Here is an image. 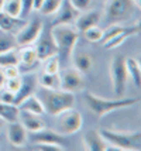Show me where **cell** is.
Masks as SVG:
<instances>
[{
    "instance_id": "1",
    "label": "cell",
    "mask_w": 141,
    "mask_h": 151,
    "mask_svg": "<svg viewBox=\"0 0 141 151\" xmlns=\"http://www.w3.org/2000/svg\"><path fill=\"white\" fill-rule=\"evenodd\" d=\"M83 100L86 106L89 107V110L93 113L97 119H102L103 116H106L107 113L114 112V110H120L128 106H133L134 103H138L140 99L138 98H117V99H103L100 96H96L90 92L83 93Z\"/></svg>"
},
{
    "instance_id": "2",
    "label": "cell",
    "mask_w": 141,
    "mask_h": 151,
    "mask_svg": "<svg viewBox=\"0 0 141 151\" xmlns=\"http://www.w3.org/2000/svg\"><path fill=\"white\" fill-rule=\"evenodd\" d=\"M51 35L55 41V45L58 48V57L64 61L72 57L76 42L79 40V31L71 24H55L51 27Z\"/></svg>"
},
{
    "instance_id": "3",
    "label": "cell",
    "mask_w": 141,
    "mask_h": 151,
    "mask_svg": "<svg viewBox=\"0 0 141 151\" xmlns=\"http://www.w3.org/2000/svg\"><path fill=\"white\" fill-rule=\"evenodd\" d=\"M38 98L44 105L45 113L52 114V116H57L58 113L74 107L75 103L74 93L65 92L62 89H44L42 88L41 95Z\"/></svg>"
},
{
    "instance_id": "4",
    "label": "cell",
    "mask_w": 141,
    "mask_h": 151,
    "mask_svg": "<svg viewBox=\"0 0 141 151\" xmlns=\"http://www.w3.org/2000/svg\"><path fill=\"white\" fill-rule=\"evenodd\" d=\"M102 137L106 140L109 147L124 151H140L141 150V132H114V130H100Z\"/></svg>"
},
{
    "instance_id": "5",
    "label": "cell",
    "mask_w": 141,
    "mask_h": 151,
    "mask_svg": "<svg viewBox=\"0 0 141 151\" xmlns=\"http://www.w3.org/2000/svg\"><path fill=\"white\" fill-rule=\"evenodd\" d=\"M134 0H106V6H104V16L106 21L109 24L114 23H124L127 21L135 9Z\"/></svg>"
},
{
    "instance_id": "6",
    "label": "cell",
    "mask_w": 141,
    "mask_h": 151,
    "mask_svg": "<svg viewBox=\"0 0 141 151\" xmlns=\"http://www.w3.org/2000/svg\"><path fill=\"white\" fill-rule=\"evenodd\" d=\"M82 114L71 107L55 116V132L62 136H72L82 129Z\"/></svg>"
},
{
    "instance_id": "7",
    "label": "cell",
    "mask_w": 141,
    "mask_h": 151,
    "mask_svg": "<svg viewBox=\"0 0 141 151\" xmlns=\"http://www.w3.org/2000/svg\"><path fill=\"white\" fill-rule=\"evenodd\" d=\"M110 78H112V85H113V92L121 98L128 83V73L126 68V57L123 55H116L112 59L110 64Z\"/></svg>"
},
{
    "instance_id": "8",
    "label": "cell",
    "mask_w": 141,
    "mask_h": 151,
    "mask_svg": "<svg viewBox=\"0 0 141 151\" xmlns=\"http://www.w3.org/2000/svg\"><path fill=\"white\" fill-rule=\"evenodd\" d=\"M42 30H44V23L40 19H33L28 23H24V26H21L17 30V33L14 34L19 47L34 44L37 38L40 37V34L42 33Z\"/></svg>"
},
{
    "instance_id": "9",
    "label": "cell",
    "mask_w": 141,
    "mask_h": 151,
    "mask_svg": "<svg viewBox=\"0 0 141 151\" xmlns=\"http://www.w3.org/2000/svg\"><path fill=\"white\" fill-rule=\"evenodd\" d=\"M85 88V78L83 73L79 72L76 68L65 69L59 75V89L65 92H81Z\"/></svg>"
},
{
    "instance_id": "10",
    "label": "cell",
    "mask_w": 141,
    "mask_h": 151,
    "mask_svg": "<svg viewBox=\"0 0 141 151\" xmlns=\"http://www.w3.org/2000/svg\"><path fill=\"white\" fill-rule=\"evenodd\" d=\"M35 42H37V45L34 47V48H35V52H37V57H38L40 61H44L48 57L58 54V48L55 45V41L52 38L49 30L48 31L42 30V33L40 34V37L37 38Z\"/></svg>"
},
{
    "instance_id": "11",
    "label": "cell",
    "mask_w": 141,
    "mask_h": 151,
    "mask_svg": "<svg viewBox=\"0 0 141 151\" xmlns=\"http://www.w3.org/2000/svg\"><path fill=\"white\" fill-rule=\"evenodd\" d=\"M31 141H33V144L55 145V147H64L65 148V136L59 134V133L55 132V130H48L47 127L40 130V132L33 133Z\"/></svg>"
},
{
    "instance_id": "12",
    "label": "cell",
    "mask_w": 141,
    "mask_h": 151,
    "mask_svg": "<svg viewBox=\"0 0 141 151\" xmlns=\"http://www.w3.org/2000/svg\"><path fill=\"white\" fill-rule=\"evenodd\" d=\"M19 69H20V73H26L30 72L37 68L40 59L37 57V52H35V48L31 45H26L23 50L19 51Z\"/></svg>"
},
{
    "instance_id": "13",
    "label": "cell",
    "mask_w": 141,
    "mask_h": 151,
    "mask_svg": "<svg viewBox=\"0 0 141 151\" xmlns=\"http://www.w3.org/2000/svg\"><path fill=\"white\" fill-rule=\"evenodd\" d=\"M102 16H103L102 10H85V12H81L79 16L75 20V28L79 33H83L85 30L90 28V27L99 26Z\"/></svg>"
},
{
    "instance_id": "14",
    "label": "cell",
    "mask_w": 141,
    "mask_h": 151,
    "mask_svg": "<svg viewBox=\"0 0 141 151\" xmlns=\"http://www.w3.org/2000/svg\"><path fill=\"white\" fill-rule=\"evenodd\" d=\"M79 13L81 12H78L69 0H64L59 9L55 13L52 26H55V24H72V23H75V20L79 16Z\"/></svg>"
},
{
    "instance_id": "15",
    "label": "cell",
    "mask_w": 141,
    "mask_h": 151,
    "mask_svg": "<svg viewBox=\"0 0 141 151\" xmlns=\"http://www.w3.org/2000/svg\"><path fill=\"white\" fill-rule=\"evenodd\" d=\"M7 140L14 147H23L27 143V130L20 122H13L7 126Z\"/></svg>"
},
{
    "instance_id": "16",
    "label": "cell",
    "mask_w": 141,
    "mask_h": 151,
    "mask_svg": "<svg viewBox=\"0 0 141 151\" xmlns=\"http://www.w3.org/2000/svg\"><path fill=\"white\" fill-rule=\"evenodd\" d=\"M83 145L89 151H107L109 144L106 140L102 137L100 132L96 130H89L83 137Z\"/></svg>"
},
{
    "instance_id": "17",
    "label": "cell",
    "mask_w": 141,
    "mask_h": 151,
    "mask_svg": "<svg viewBox=\"0 0 141 151\" xmlns=\"http://www.w3.org/2000/svg\"><path fill=\"white\" fill-rule=\"evenodd\" d=\"M19 122L30 133L40 132V130L47 127L45 122L41 119V116L33 114V113H28V112H21V110H20V114H19Z\"/></svg>"
},
{
    "instance_id": "18",
    "label": "cell",
    "mask_w": 141,
    "mask_h": 151,
    "mask_svg": "<svg viewBox=\"0 0 141 151\" xmlns=\"http://www.w3.org/2000/svg\"><path fill=\"white\" fill-rule=\"evenodd\" d=\"M19 109L21 112H28V113H33V114H38V116H42L45 114V109H44V105L42 102L40 100V98L37 95H30L27 98L24 99L19 105Z\"/></svg>"
},
{
    "instance_id": "19",
    "label": "cell",
    "mask_w": 141,
    "mask_h": 151,
    "mask_svg": "<svg viewBox=\"0 0 141 151\" xmlns=\"http://www.w3.org/2000/svg\"><path fill=\"white\" fill-rule=\"evenodd\" d=\"M34 86H35V79H34L33 76L23 78L20 89L14 93V102H13V105L19 106L21 102L24 100V99L27 98V96L33 95V93H34Z\"/></svg>"
},
{
    "instance_id": "20",
    "label": "cell",
    "mask_w": 141,
    "mask_h": 151,
    "mask_svg": "<svg viewBox=\"0 0 141 151\" xmlns=\"http://www.w3.org/2000/svg\"><path fill=\"white\" fill-rule=\"evenodd\" d=\"M138 33H140V26H138V23H137V24H134V26H131L130 30H127V31H124V33L119 34V35H116V37H113V38H110L109 41H106V42L103 44V47H104L106 50H113V48H116V47L121 45L130 35H137Z\"/></svg>"
},
{
    "instance_id": "21",
    "label": "cell",
    "mask_w": 141,
    "mask_h": 151,
    "mask_svg": "<svg viewBox=\"0 0 141 151\" xmlns=\"http://www.w3.org/2000/svg\"><path fill=\"white\" fill-rule=\"evenodd\" d=\"M24 24V21L17 17H11L9 14L0 12V30L1 31H7V33H14Z\"/></svg>"
},
{
    "instance_id": "22",
    "label": "cell",
    "mask_w": 141,
    "mask_h": 151,
    "mask_svg": "<svg viewBox=\"0 0 141 151\" xmlns=\"http://www.w3.org/2000/svg\"><path fill=\"white\" fill-rule=\"evenodd\" d=\"M19 114H20L19 106L13 105V103H3V102H0V117L4 120V123L19 122Z\"/></svg>"
},
{
    "instance_id": "23",
    "label": "cell",
    "mask_w": 141,
    "mask_h": 151,
    "mask_svg": "<svg viewBox=\"0 0 141 151\" xmlns=\"http://www.w3.org/2000/svg\"><path fill=\"white\" fill-rule=\"evenodd\" d=\"M74 65L75 68L82 73H89L92 66H93V58L87 52H78L74 57Z\"/></svg>"
},
{
    "instance_id": "24",
    "label": "cell",
    "mask_w": 141,
    "mask_h": 151,
    "mask_svg": "<svg viewBox=\"0 0 141 151\" xmlns=\"http://www.w3.org/2000/svg\"><path fill=\"white\" fill-rule=\"evenodd\" d=\"M126 68H127L128 79H131L137 88H141V68L138 61L131 57L126 58Z\"/></svg>"
},
{
    "instance_id": "25",
    "label": "cell",
    "mask_w": 141,
    "mask_h": 151,
    "mask_svg": "<svg viewBox=\"0 0 141 151\" xmlns=\"http://www.w3.org/2000/svg\"><path fill=\"white\" fill-rule=\"evenodd\" d=\"M0 12L21 19V0H0Z\"/></svg>"
},
{
    "instance_id": "26",
    "label": "cell",
    "mask_w": 141,
    "mask_h": 151,
    "mask_svg": "<svg viewBox=\"0 0 141 151\" xmlns=\"http://www.w3.org/2000/svg\"><path fill=\"white\" fill-rule=\"evenodd\" d=\"M17 40L13 33H7V31H1L0 33V54L9 52V51H14L17 50Z\"/></svg>"
},
{
    "instance_id": "27",
    "label": "cell",
    "mask_w": 141,
    "mask_h": 151,
    "mask_svg": "<svg viewBox=\"0 0 141 151\" xmlns=\"http://www.w3.org/2000/svg\"><path fill=\"white\" fill-rule=\"evenodd\" d=\"M38 82L44 89H59V73L42 72Z\"/></svg>"
},
{
    "instance_id": "28",
    "label": "cell",
    "mask_w": 141,
    "mask_h": 151,
    "mask_svg": "<svg viewBox=\"0 0 141 151\" xmlns=\"http://www.w3.org/2000/svg\"><path fill=\"white\" fill-rule=\"evenodd\" d=\"M59 69H61V59L58 57V54L51 55L47 59H44V72L59 73Z\"/></svg>"
},
{
    "instance_id": "29",
    "label": "cell",
    "mask_w": 141,
    "mask_h": 151,
    "mask_svg": "<svg viewBox=\"0 0 141 151\" xmlns=\"http://www.w3.org/2000/svg\"><path fill=\"white\" fill-rule=\"evenodd\" d=\"M64 0H42V4L40 7V12L41 14L44 16H51V14H55L57 10L59 9V6L62 4Z\"/></svg>"
},
{
    "instance_id": "30",
    "label": "cell",
    "mask_w": 141,
    "mask_h": 151,
    "mask_svg": "<svg viewBox=\"0 0 141 151\" xmlns=\"http://www.w3.org/2000/svg\"><path fill=\"white\" fill-rule=\"evenodd\" d=\"M82 34L90 42H100L102 37H103V30L99 26H93V27H90V28H87V30H85Z\"/></svg>"
},
{
    "instance_id": "31",
    "label": "cell",
    "mask_w": 141,
    "mask_h": 151,
    "mask_svg": "<svg viewBox=\"0 0 141 151\" xmlns=\"http://www.w3.org/2000/svg\"><path fill=\"white\" fill-rule=\"evenodd\" d=\"M19 64V54L14 51H9V52L0 54V66H7V65H17Z\"/></svg>"
},
{
    "instance_id": "32",
    "label": "cell",
    "mask_w": 141,
    "mask_h": 151,
    "mask_svg": "<svg viewBox=\"0 0 141 151\" xmlns=\"http://www.w3.org/2000/svg\"><path fill=\"white\" fill-rule=\"evenodd\" d=\"M21 81H23V78L21 76H14V78H7L6 82H4V89H7L9 92L11 93H16L19 89H20L21 86Z\"/></svg>"
},
{
    "instance_id": "33",
    "label": "cell",
    "mask_w": 141,
    "mask_h": 151,
    "mask_svg": "<svg viewBox=\"0 0 141 151\" xmlns=\"http://www.w3.org/2000/svg\"><path fill=\"white\" fill-rule=\"evenodd\" d=\"M3 69V73H4V76L7 78H14V76H20V69H19V66L17 65H7V66H3L1 68Z\"/></svg>"
},
{
    "instance_id": "34",
    "label": "cell",
    "mask_w": 141,
    "mask_h": 151,
    "mask_svg": "<svg viewBox=\"0 0 141 151\" xmlns=\"http://www.w3.org/2000/svg\"><path fill=\"white\" fill-rule=\"evenodd\" d=\"M34 10V0H21V14L20 17H27Z\"/></svg>"
},
{
    "instance_id": "35",
    "label": "cell",
    "mask_w": 141,
    "mask_h": 151,
    "mask_svg": "<svg viewBox=\"0 0 141 151\" xmlns=\"http://www.w3.org/2000/svg\"><path fill=\"white\" fill-rule=\"evenodd\" d=\"M69 1L72 3V6H74L78 12H85V10H87V9L90 7L93 0H69Z\"/></svg>"
},
{
    "instance_id": "36",
    "label": "cell",
    "mask_w": 141,
    "mask_h": 151,
    "mask_svg": "<svg viewBox=\"0 0 141 151\" xmlns=\"http://www.w3.org/2000/svg\"><path fill=\"white\" fill-rule=\"evenodd\" d=\"M0 102H3V103H13L14 102V93L9 92L7 89L3 88V91L0 92Z\"/></svg>"
},
{
    "instance_id": "37",
    "label": "cell",
    "mask_w": 141,
    "mask_h": 151,
    "mask_svg": "<svg viewBox=\"0 0 141 151\" xmlns=\"http://www.w3.org/2000/svg\"><path fill=\"white\" fill-rule=\"evenodd\" d=\"M35 150H40V151H61V150H65L64 147H55V145H45V144H34Z\"/></svg>"
},
{
    "instance_id": "38",
    "label": "cell",
    "mask_w": 141,
    "mask_h": 151,
    "mask_svg": "<svg viewBox=\"0 0 141 151\" xmlns=\"http://www.w3.org/2000/svg\"><path fill=\"white\" fill-rule=\"evenodd\" d=\"M4 82H6V76H4V73H3V69H1V66H0V89H3V86H4Z\"/></svg>"
},
{
    "instance_id": "39",
    "label": "cell",
    "mask_w": 141,
    "mask_h": 151,
    "mask_svg": "<svg viewBox=\"0 0 141 151\" xmlns=\"http://www.w3.org/2000/svg\"><path fill=\"white\" fill-rule=\"evenodd\" d=\"M3 124H4V120H3V119L0 117V129H1V127H3Z\"/></svg>"
}]
</instances>
